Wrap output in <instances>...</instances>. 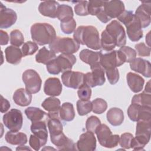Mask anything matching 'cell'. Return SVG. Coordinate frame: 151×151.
I'll use <instances>...</instances> for the list:
<instances>
[{"label": "cell", "mask_w": 151, "mask_h": 151, "mask_svg": "<svg viewBox=\"0 0 151 151\" xmlns=\"http://www.w3.org/2000/svg\"><path fill=\"white\" fill-rule=\"evenodd\" d=\"M73 37L78 44L86 45L94 50L101 48L99 31L94 26H79L75 30Z\"/></svg>", "instance_id": "obj_1"}, {"label": "cell", "mask_w": 151, "mask_h": 151, "mask_svg": "<svg viewBox=\"0 0 151 151\" xmlns=\"http://www.w3.org/2000/svg\"><path fill=\"white\" fill-rule=\"evenodd\" d=\"M30 31L32 40L39 45L50 44L56 38L54 28L48 23H35Z\"/></svg>", "instance_id": "obj_2"}, {"label": "cell", "mask_w": 151, "mask_h": 151, "mask_svg": "<svg viewBox=\"0 0 151 151\" xmlns=\"http://www.w3.org/2000/svg\"><path fill=\"white\" fill-rule=\"evenodd\" d=\"M76 63L75 55L70 54H61L47 65V70L50 74L57 75L61 72L71 70Z\"/></svg>", "instance_id": "obj_3"}, {"label": "cell", "mask_w": 151, "mask_h": 151, "mask_svg": "<svg viewBox=\"0 0 151 151\" xmlns=\"http://www.w3.org/2000/svg\"><path fill=\"white\" fill-rule=\"evenodd\" d=\"M80 44H78L74 38L69 37H56L53 41L49 44L50 50L56 53L72 54L78 51Z\"/></svg>", "instance_id": "obj_4"}, {"label": "cell", "mask_w": 151, "mask_h": 151, "mask_svg": "<svg viewBox=\"0 0 151 151\" xmlns=\"http://www.w3.org/2000/svg\"><path fill=\"white\" fill-rule=\"evenodd\" d=\"M95 133L99 143L104 147L113 148L117 146L119 143L120 136L118 134H112L111 130L105 124H101Z\"/></svg>", "instance_id": "obj_5"}, {"label": "cell", "mask_w": 151, "mask_h": 151, "mask_svg": "<svg viewBox=\"0 0 151 151\" xmlns=\"http://www.w3.org/2000/svg\"><path fill=\"white\" fill-rule=\"evenodd\" d=\"M22 79L25 84V89L29 93L35 94L40 90L42 80L35 70L32 69L25 70L22 74Z\"/></svg>", "instance_id": "obj_6"}, {"label": "cell", "mask_w": 151, "mask_h": 151, "mask_svg": "<svg viewBox=\"0 0 151 151\" xmlns=\"http://www.w3.org/2000/svg\"><path fill=\"white\" fill-rule=\"evenodd\" d=\"M3 122L7 129L11 131L18 132L23 123L22 112L18 109H12L3 116Z\"/></svg>", "instance_id": "obj_7"}, {"label": "cell", "mask_w": 151, "mask_h": 151, "mask_svg": "<svg viewBox=\"0 0 151 151\" xmlns=\"http://www.w3.org/2000/svg\"><path fill=\"white\" fill-rule=\"evenodd\" d=\"M90 68L91 71L87 73L84 76V83L90 87L103 85L106 81L105 71L101 64Z\"/></svg>", "instance_id": "obj_8"}, {"label": "cell", "mask_w": 151, "mask_h": 151, "mask_svg": "<svg viewBox=\"0 0 151 151\" xmlns=\"http://www.w3.org/2000/svg\"><path fill=\"white\" fill-rule=\"evenodd\" d=\"M105 30L116 41L117 47H122L126 43L125 31L121 24L117 20H113L106 27Z\"/></svg>", "instance_id": "obj_9"}, {"label": "cell", "mask_w": 151, "mask_h": 151, "mask_svg": "<svg viewBox=\"0 0 151 151\" xmlns=\"http://www.w3.org/2000/svg\"><path fill=\"white\" fill-rule=\"evenodd\" d=\"M84 76L85 74L81 72L67 71L63 73L61 80L65 87L77 89L84 83Z\"/></svg>", "instance_id": "obj_10"}, {"label": "cell", "mask_w": 151, "mask_h": 151, "mask_svg": "<svg viewBox=\"0 0 151 151\" xmlns=\"http://www.w3.org/2000/svg\"><path fill=\"white\" fill-rule=\"evenodd\" d=\"M124 63V60L119 50H114L103 54L101 58V65L104 70L116 68Z\"/></svg>", "instance_id": "obj_11"}, {"label": "cell", "mask_w": 151, "mask_h": 151, "mask_svg": "<svg viewBox=\"0 0 151 151\" xmlns=\"http://www.w3.org/2000/svg\"><path fill=\"white\" fill-rule=\"evenodd\" d=\"M105 1L90 0L88 2V12L91 15H96L103 23H107L111 19L104 11Z\"/></svg>", "instance_id": "obj_12"}, {"label": "cell", "mask_w": 151, "mask_h": 151, "mask_svg": "<svg viewBox=\"0 0 151 151\" xmlns=\"http://www.w3.org/2000/svg\"><path fill=\"white\" fill-rule=\"evenodd\" d=\"M77 150L80 151H93L96 149V139L94 133L87 131L80 136L76 143Z\"/></svg>", "instance_id": "obj_13"}, {"label": "cell", "mask_w": 151, "mask_h": 151, "mask_svg": "<svg viewBox=\"0 0 151 151\" xmlns=\"http://www.w3.org/2000/svg\"><path fill=\"white\" fill-rule=\"evenodd\" d=\"M151 3L150 2H142V4L137 8L134 15L138 19L142 28L148 27L150 24Z\"/></svg>", "instance_id": "obj_14"}, {"label": "cell", "mask_w": 151, "mask_h": 151, "mask_svg": "<svg viewBox=\"0 0 151 151\" xmlns=\"http://www.w3.org/2000/svg\"><path fill=\"white\" fill-rule=\"evenodd\" d=\"M17 19L15 11L10 8H7L1 3L0 9V28H8L14 25Z\"/></svg>", "instance_id": "obj_15"}, {"label": "cell", "mask_w": 151, "mask_h": 151, "mask_svg": "<svg viewBox=\"0 0 151 151\" xmlns=\"http://www.w3.org/2000/svg\"><path fill=\"white\" fill-rule=\"evenodd\" d=\"M124 11L125 7L122 1L119 0L105 1L104 11L110 19L117 18Z\"/></svg>", "instance_id": "obj_16"}, {"label": "cell", "mask_w": 151, "mask_h": 151, "mask_svg": "<svg viewBox=\"0 0 151 151\" xmlns=\"http://www.w3.org/2000/svg\"><path fill=\"white\" fill-rule=\"evenodd\" d=\"M50 139L58 150H77L74 142L67 137L63 132L54 136H50Z\"/></svg>", "instance_id": "obj_17"}, {"label": "cell", "mask_w": 151, "mask_h": 151, "mask_svg": "<svg viewBox=\"0 0 151 151\" xmlns=\"http://www.w3.org/2000/svg\"><path fill=\"white\" fill-rule=\"evenodd\" d=\"M102 55L101 51L94 52L88 49H84L80 51L79 57L82 61L90 65L91 68L101 64Z\"/></svg>", "instance_id": "obj_18"}, {"label": "cell", "mask_w": 151, "mask_h": 151, "mask_svg": "<svg viewBox=\"0 0 151 151\" xmlns=\"http://www.w3.org/2000/svg\"><path fill=\"white\" fill-rule=\"evenodd\" d=\"M129 38L133 42H137L143 35V30L138 19L135 17L133 19L126 25Z\"/></svg>", "instance_id": "obj_19"}, {"label": "cell", "mask_w": 151, "mask_h": 151, "mask_svg": "<svg viewBox=\"0 0 151 151\" xmlns=\"http://www.w3.org/2000/svg\"><path fill=\"white\" fill-rule=\"evenodd\" d=\"M130 68L143 76L149 78L151 76L150 63L149 61L142 58H135L130 63Z\"/></svg>", "instance_id": "obj_20"}, {"label": "cell", "mask_w": 151, "mask_h": 151, "mask_svg": "<svg viewBox=\"0 0 151 151\" xmlns=\"http://www.w3.org/2000/svg\"><path fill=\"white\" fill-rule=\"evenodd\" d=\"M62 84L60 80L56 77L47 79L44 86V91L46 95L51 97L60 96L62 91Z\"/></svg>", "instance_id": "obj_21"}, {"label": "cell", "mask_w": 151, "mask_h": 151, "mask_svg": "<svg viewBox=\"0 0 151 151\" xmlns=\"http://www.w3.org/2000/svg\"><path fill=\"white\" fill-rule=\"evenodd\" d=\"M59 5L58 2L55 1H44L40 4L38 11L44 16L55 18Z\"/></svg>", "instance_id": "obj_22"}, {"label": "cell", "mask_w": 151, "mask_h": 151, "mask_svg": "<svg viewBox=\"0 0 151 151\" xmlns=\"http://www.w3.org/2000/svg\"><path fill=\"white\" fill-rule=\"evenodd\" d=\"M151 133V121L139 120L137 122L136 136L142 140L149 142Z\"/></svg>", "instance_id": "obj_23"}, {"label": "cell", "mask_w": 151, "mask_h": 151, "mask_svg": "<svg viewBox=\"0 0 151 151\" xmlns=\"http://www.w3.org/2000/svg\"><path fill=\"white\" fill-rule=\"evenodd\" d=\"M127 84L130 90L134 93H139L143 89L145 80L139 75L129 72L126 75Z\"/></svg>", "instance_id": "obj_24"}, {"label": "cell", "mask_w": 151, "mask_h": 151, "mask_svg": "<svg viewBox=\"0 0 151 151\" xmlns=\"http://www.w3.org/2000/svg\"><path fill=\"white\" fill-rule=\"evenodd\" d=\"M25 113L32 122L43 121L48 122L49 117L47 113L39 108L35 107H28L25 110Z\"/></svg>", "instance_id": "obj_25"}, {"label": "cell", "mask_w": 151, "mask_h": 151, "mask_svg": "<svg viewBox=\"0 0 151 151\" xmlns=\"http://www.w3.org/2000/svg\"><path fill=\"white\" fill-rule=\"evenodd\" d=\"M13 100L18 106L25 107L28 106L32 101V95L26 89H17L13 94Z\"/></svg>", "instance_id": "obj_26"}, {"label": "cell", "mask_w": 151, "mask_h": 151, "mask_svg": "<svg viewBox=\"0 0 151 151\" xmlns=\"http://www.w3.org/2000/svg\"><path fill=\"white\" fill-rule=\"evenodd\" d=\"M6 60L8 63L12 64H18L20 63L22 55L21 50L17 47L10 45L5 50Z\"/></svg>", "instance_id": "obj_27"}, {"label": "cell", "mask_w": 151, "mask_h": 151, "mask_svg": "<svg viewBox=\"0 0 151 151\" xmlns=\"http://www.w3.org/2000/svg\"><path fill=\"white\" fill-rule=\"evenodd\" d=\"M5 139L8 143L13 145H24L27 143V134L24 133L8 131L6 133Z\"/></svg>", "instance_id": "obj_28"}, {"label": "cell", "mask_w": 151, "mask_h": 151, "mask_svg": "<svg viewBox=\"0 0 151 151\" xmlns=\"http://www.w3.org/2000/svg\"><path fill=\"white\" fill-rule=\"evenodd\" d=\"M106 117L109 123L113 126H120L124 120L123 111L117 107L110 109L107 113Z\"/></svg>", "instance_id": "obj_29"}, {"label": "cell", "mask_w": 151, "mask_h": 151, "mask_svg": "<svg viewBox=\"0 0 151 151\" xmlns=\"http://www.w3.org/2000/svg\"><path fill=\"white\" fill-rule=\"evenodd\" d=\"M30 129L34 134L40 138L46 144L48 139L46 122L43 121L32 122Z\"/></svg>", "instance_id": "obj_30"}, {"label": "cell", "mask_w": 151, "mask_h": 151, "mask_svg": "<svg viewBox=\"0 0 151 151\" xmlns=\"http://www.w3.org/2000/svg\"><path fill=\"white\" fill-rule=\"evenodd\" d=\"M56 58V54L51 50H48L45 47L41 48L35 55L37 63L47 65Z\"/></svg>", "instance_id": "obj_31"}, {"label": "cell", "mask_w": 151, "mask_h": 151, "mask_svg": "<svg viewBox=\"0 0 151 151\" xmlns=\"http://www.w3.org/2000/svg\"><path fill=\"white\" fill-rule=\"evenodd\" d=\"M60 119L65 122L72 121L75 117V111L72 103H64L60 109Z\"/></svg>", "instance_id": "obj_32"}, {"label": "cell", "mask_w": 151, "mask_h": 151, "mask_svg": "<svg viewBox=\"0 0 151 151\" xmlns=\"http://www.w3.org/2000/svg\"><path fill=\"white\" fill-rule=\"evenodd\" d=\"M101 47L104 51H111L116 46V42L113 38L104 29L101 34Z\"/></svg>", "instance_id": "obj_33"}, {"label": "cell", "mask_w": 151, "mask_h": 151, "mask_svg": "<svg viewBox=\"0 0 151 151\" xmlns=\"http://www.w3.org/2000/svg\"><path fill=\"white\" fill-rule=\"evenodd\" d=\"M72 8L66 4L60 5L57 12V18L61 21L64 22L73 18Z\"/></svg>", "instance_id": "obj_34"}, {"label": "cell", "mask_w": 151, "mask_h": 151, "mask_svg": "<svg viewBox=\"0 0 151 151\" xmlns=\"http://www.w3.org/2000/svg\"><path fill=\"white\" fill-rule=\"evenodd\" d=\"M41 106L48 113L56 112L60 110L61 107L60 100L56 97H50L45 99L42 103Z\"/></svg>", "instance_id": "obj_35"}, {"label": "cell", "mask_w": 151, "mask_h": 151, "mask_svg": "<svg viewBox=\"0 0 151 151\" xmlns=\"http://www.w3.org/2000/svg\"><path fill=\"white\" fill-rule=\"evenodd\" d=\"M132 103L137 104L142 107H151V95L150 93L145 92L134 95L132 99Z\"/></svg>", "instance_id": "obj_36"}, {"label": "cell", "mask_w": 151, "mask_h": 151, "mask_svg": "<svg viewBox=\"0 0 151 151\" xmlns=\"http://www.w3.org/2000/svg\"><path fill=\"white\" fill-rule=\"evenodd\" d=\"M60 119V118L57 117L49 119L47 126L50 136L57 135L63 132V124Z\"/></svg>", "instance_id": "obj_37"}, {"label": "cell", "mask_w": 151, "mask_h": 151, "mask_svg": "<svg viewBox=\"0 0 151 151\" xmlns=\"http://www.w3.org/2000/svg\"><path fill=\"white\" fill-rule=\"evenodd\" d=\"M77 110L80 116L87 114L92 110L91 102L89 100H78L77 101Z\"/></svg>", "instance_id": "obj_38"}, {"label": "cell", "mask_w": 151, "mask_h": 151, "mask_svg": "<svg viewBox=\"0 0 151 151\" xmlns=\"http://www.w3.org/2000/svg\"><path fill=\"white\" fill-rule=\"evenodd\" d=\"M92 111L96 114H101L104 113L107 108V102L103 99L97 98L91 101Z\"/></svg>", "instance_id": "obj_39"}, {"label": "cell", "mask_w": 151, "mask_h": 151, "mask_svg": "<svg viewBox=\"0 0 151 151\" xmlns=\"http://www.w3.org/2000/svg\"><path fill=\"white\" fill-rule=\"evenodd\" d=\"M24 38L22 33L18 29H14L10 33V43L15 47H20L24 44Z\"/></svg>", "instance_id": "obj_40"}, {"label": "cell", "mask_w": 151, "mask_h": 151, "mask_svg": "<svg viewBox=\"0 0 151 151\" xmlns=\"http://www.w3.org/2000/svg\"><path fill=\"white\" fill-rule=\"evenodd\" d=\"M122 53L125 63H130L136 57V51L128 46H123L119 50Z\"/></svg>", "instance_id": "obj_41"}, {"label": "cell", "mask_w": 151, "mask_h": 151, "mask_svg": "<svg viewBox=\"0 0 151 151\" xmlns=\"http://www.w3.org/2000/svg\"><path fill=\"white\" fill-rule=\"evenodd\" d=\"M60 27L61 31L65 34H70L75 31L76 22L73 18L69 20L61 22Z\"/></svg>", "instance_id": "obj_42"}, {"label": "cell", "mask_w": 151, "mask_h": 151, "mask_svg": "<svg viewBox=\"0 0 151 151\" xmlns=\"http://www.w3.org/2000/svg\"><path fill=\"white\" fill-rule=\"evenodd\" d=\"M38 49L37 44L32 41H27L25 42L22 47L21 51L22 52L23 57L27 55H32L34 54Z\"/></svg>", "instance_id": "obj_43"}, {"label": "cell", "mask_w": 151, "mask_h": 151, "mask_svg": "<svg viewBox=\"0 0 151 151\" xmlns=\"http://www.w3.org/2000/svg\"><path fill=\"white\" fill-rule=\"evenodd\" d=\"M101 124L100 120L96 116H91L86 120V129L87 131L95 133L97 128Z\"/></svg>", "instance_id": "obj_44"}, {"label": "cell", "mask_w": 151, "mask_h": 151, "mask_svg": "<svg viewBox=\"0 0 151 151\" xmlns=\"http://www.w3.org/2000/svg\"><path fill=\"white\" fill-rule=\"evenodd\" d=\"M88 2L87 1H80L77 2L74 6V11L76 15L79 16H87L88 12Z\"/></svg>", "instance_id": "obj_45"}, {"label": "cell", "mask_w": 151, "mask_h": 151, "mask_svg": "<svg viewBox=\"0 0 151 151\" xmlns=\"http://www.w3.org/2000/svg\"><path fill=\"white\" fill-rule=\"evenodd\" d=\"M107 77L111 84H115L119 80V72L116 68H111L104 70Z\"/></svg>", "instance_id": "obj_46"}, {"label": "cell", "mask_w": 151, "mask_h": 151, "mask_svg": "<svg viewBox=\"0 0 151 151\" xmlns=\"http://www.w3.org/2000/svg\"><path fill=\"white\" fill-rule=\"evenodd\" d=\"M77 94L81 100H89L91 96V87L84 83L78 90Z\"/></svg>", "instance_id": "obj_47"}, {"label": "cell", "mask_w": 151, "mask_h": 151, "mask_svg": "<svg viewBox=\"0 0 151 151\" xmlns=\"http://www.w3.org/2000/svg\"><path fill=\"white\" fill-rule=\"evenodd\" d=\"M133 136L130 133H123L119 139V143L122 147L125 149L131 148V143Z\"/></svg>", "instance_id": "obj_48"}, {"label": "cell", "mask_w": 151, "mask_h": 151, "mask_svg": "<svg viewBox=\"0 0 151 151\" xmlns=\"http://www.w3.org/2000/svg\"><path fill=\"white\" fill-rule=\"evenodd\" d=\"M142 106H140L137 104L132 103L129 108L127 109V114L130 119L133 122H137L138 119V114L140 110V108Z\"/></svg>", "instance_id": "obj_49"}, {"label": "cell", "mask_w": 151, "mask_h": 151, "mask_svg": "<svg viewBox=\"0 0 151 151\" xmlns=\"http://www.w3.org/2000/svg\"><path fill=\"white\" fill-rule=\"evenodd\" d=\"M29 146L35 150H40V147L44 146L45 143L38 136L35 134H31L29 139Z\"/></svg>", "instance_id": "obj_50"}, {"label": "cell", "mask_w": 151, "mask_h": 151, "mask_svg": "<svg viewBox=\"0 0 151 151\" xmlns=\"http://www.w3.org/2000/svg\"><path fill=\"white\" fill-rule=\"evenodd\" d=\"M135 49L139 56L147 57L150 55V48L143 42L136 44Z\"/></svg>", "instance_id": "obj_51"}, {"label": "cell", "mask_w": 151, "mask_h": 151, "mask_svg": "<svg viewBox=\"0 0 151 151\" xmlns=\"http://www.w3.org/2000/svg\"><path fill=\"white\" fill-rule=\"evenodd\" d=\"M134 17V14L132 11H124L121 15H120L117 19L119 21L122 22L124 25L132 21Z\"/></svg>", "instance_id": "obj_52"}, {"label": "cell", "mask_w": 151, "mask_h": 151, "mask_svg": "<svg viewBox=\"0 0 151 151\" xmlns=\"http://www.w3.org/2000/svg\"><path fill=\"white\" fill-rule=\"evenodd\" d=\"M1 112L4 113H5L8 110V109L10 108V103L4 97L1 95Z\"/></svg>", "instance_id": "obj_53"}, {"label": "cell", "mask_w": 151, "mask_h": 151, "mask_svg": "<svg viewBox=\"0 0 151 151\" xmlns=\"http://www.w3.org/2000/svg\"><path fill=\"white\" fill-rule=\"evenodd\" d=\"M0 39H1V45H5L8 44L9 41V36L6 32L1 30L0 31Z\"/></svg>", "instance_id": "obj_54"}, {"label": "cell", "mask_w": 151, "mask_h": 151, "mask_svg": "<svg viewBox=\"0 0 151 151\" xmlns=\"http://www.w3.org/2000/svg\"><path fill=\"white\" fill-rule=\"evenodd\" d=\"M16 150H31V149H30L29 147H27V146L21 145L20 146L17 147Z\"/></svg>", "instance_id": "obj_55"}, {"label": "cell", "mask_w": 151, "mask_h": 151, "mask_svg": "<svg viewBox=\"0 0 151 151\" xmlns=\"http://www.w3.org/2000/svg\"><path fill=\"white\" fill-rule=\"evenodd\" d=\"M150 81H149L147 82V83L146 84V86L145 87V91L146 92V93H150Z\"/></svg>", "instance_id": "obj_56"}]
</instances>
